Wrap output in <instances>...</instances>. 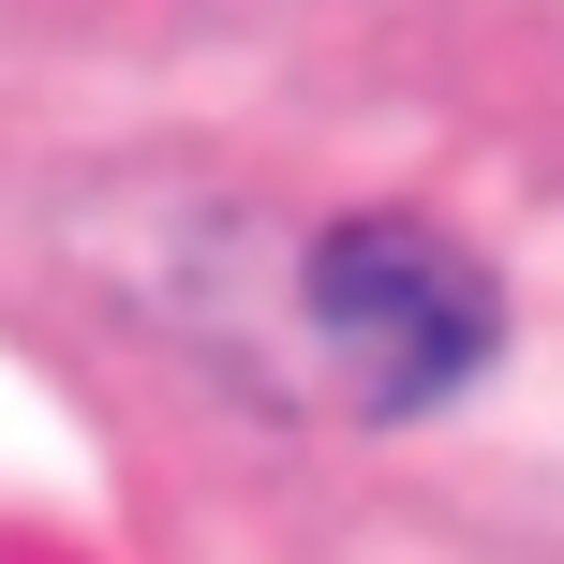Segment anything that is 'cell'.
I'll list each match as a JSON object with an SVG mask.
<instances>
[{
  "instance_id": "cell-1",
  "label": "cell",
  "mask_w": 564,
  "mask_h": 564,
  "mask_svg": "<svg viewBox=\"0 0 564 564\" xmlns=\"http://www.w3.org/2000/svg\"><path fill=\"white\" fill-rule=\"evenodd\" d=\"M297 327H312V357H327V387L357 416H431V401H460L490 371L506 297H490V268L446 224L357 208V224H327L297 253Z\"/></svg>"
}]
</instances>
